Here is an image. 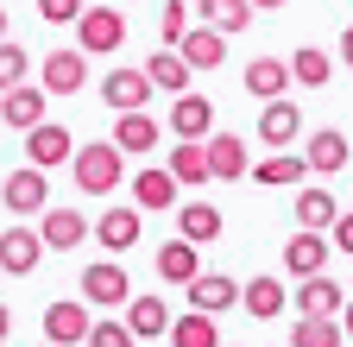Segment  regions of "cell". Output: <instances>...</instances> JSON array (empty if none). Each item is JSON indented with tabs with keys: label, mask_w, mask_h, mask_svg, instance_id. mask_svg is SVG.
I'll return each mask as SVG.
<instances>
[{
	"label": "cell",
	"mask_w": 353,
	"mask_h": 347,
	"mask_svg": "<svg viewBox=\"0 0 353 347\" xmlns=\"http://www.w3.org/2000/svg\"><path fill=\"white\" fill-rule=\"evenodd\" d=\"M126 152L114 146V139H95V146H76V164H70V177H76V190L82 196H108V190H120V164Z\"/></svg>",
	"instance_id": "1"
},
{
	"label": "cell",
	"mask_w": 353,
	"mask_h": 347,
	"mask_svg": "<svg viewBox=\"0 0 353 347\" xmlns=\"http://www.w3.org/2000/svg\"><path fill=\"white\" fill-rule=\"evenodd\" d=\"M120 45H126V13L120 7H88L82 26H76V51L82 57H108Z\"/></svg>",
	"instance_id": "2"
},
{
	"label": "cell",
	"mask_w": 353,
	"mask_h": 347,
	"mask_svg": "<svg viewBox=\"0 0 353 347\" xmlns=\"http://www.w3.org/2000/svg\"><path fill=\"white\" fill-rule=\"evenodd\" d=\"M101 101H108L114 114H145V101H152V76L132 70V63H114L108 82H101Z\"/></svg>",
	"instance_id": "3"
},
{
	"label": "cell",
	"mask_w": 353,
	"mask_h": 347,
	"mask_svg": "<svg viewBox=\"0 0 353 347\" xmlns=\"http://www.w3.org/2000/svg\"><path fill=\"white\" fill-rule=\"evenodd\" d=\"M170 133H176V146H208L214 139V101H202V95L170 101Z\"/></svg>",
	"instance_id": "4"
},
{
	"label": "cell",
	"mask_w": 353,
	"mask_h": 347,
	"mask_svg": "<svg viewBox=\"0 0 353 347\" xmlns=\"http://www.w3.org/2000/svg\"><path fill=\"white\" fill-rule=\"evenodd\" d=\"M95 335V316H88V303H51V310H44V341L51 347H76V341H88Z\"/></svg>",
	"instance_id": "5"
},
{
	"label": "cell",
	"mask_w": 353,
	"mask_h": 347,
	"mask_svg": "<svg viewBox=\"0 0 353 347\" xmlns=\"http://www.w3.org/2000/svg\"><path fill=\"white\" fill-rule=\"evenodd\" d=\"M0 202H7L13 215H44V208H51V184H44V170L19 164L13 177L0 184Z\"/></svg>",
	"instance_id": "6"
},
{
	"label": "cell",
	"mask_w": 353,
	"mask_h": 347,
	"mask_svg": "<svg viewBox=\"0 0 353 347\" xmlns=\"http://www.w3.org/2000/svg\"><path fill=\"white\" fill-rule=\"evenodd\" d=\"M82 303H95V310H120V303H132L126 266H88L82 272Z\"/></svg>",
	"instance_id": "7"
},
{
	"label": "cell",
	"mask_w": 353,
	"mask_h": 347,
	"mask_svg": "<svg viewBox=\"0 0 353 347\" xmlns=\"http://www.w3.org/2000/svg\"><path fill=\"white\" fill-rule=\"evenodd\" d=\"M176 190H183V184H176L164 164H145L139 177H132V208H139V215H158V208H170V215H176Z\"/></svg>",
	"instance_id": "8"
},
{
	"label": "cell",
	"mask_w": 353,
	"mask_h": 347,
	"mask_svg": "<svg viewBox=\"0 0 353 347\" xmlns=\"http://www.w3.org/2000/svg\"><path fill=\"white\" fill-rule=\"evenodd\" d=\"M296 133H303V108H296V101H272V108H259V139H265V152H290Z\"/></svg>",
	"instance_id": "9"
},
{
	"label": "cell",
	"mask_w": 353,
	"mask_h": 347,
	"mask_svg": "<svg viewBox=\"0 0 353 347\" xmlns=\"http://www.w3.org/2000/svg\"><path fill=\"white\" fill-rule=\"evenodd\" d=\"M240 290H246V284H234L228 272H202V278L190 284V310H196V316H221V310H234V303H240Z\"/></svg>",
	"instance_id": "10"
},
{
	"label": "cell",
	"mask_w": 353,
	"mask_h": 347,
	"mask_svg": "<svg viewBox=\"0 0 353 347\" xmlns=\"http://www.w3.org/2000/svg\"><path fill=\"white\" fill-rule=\"evenodd\" d=\"M38 259H44L38 228H7V234H0V272L26 278V272H38Z\"/></svg>",
	"instance_id": "11"
},
{
	"label": "cell",
	"mask_w": 353,
	"mask_h": 347,
	"mask_svg": "<svg viewBox=\"0 0 353 347\" xmlns=\"http://www.w3.org/2000/svg\"><path fill=\"white\" fill-rule=\"evenodd\" d=\"M88 234H95V228H88L76 208H44V221H38V240H44V246H57V252H76Z\"/></svg>",
	"instance_id": "12"
},
{
	"label": "cell",
	"mask_w": 353,
	"mask_h": 347,
	"mask_svg": "<svg viewBox=\"0 0 353 347\" xmlns=\"http://www.w3.org/2000/svg\"><path fill=\"white\" fill-rule=\"evenodd\" d=\"M26 164H32V170H51V164H76V152H70V133L44 120L38 133H26Z\"/></svg>",
	"instance_id": "13"
},
{
	"label": "cell",
	"mask_w": 353,
	"mask_h": 347,
	"mask_svg": "<svg viewBox=\"0 0 353 347\" xmlns=\"http://www.w3.org/2000/svg\"><path fill=\"white\" fill-rule=\"evenodd\" d=\"M303 164L322 170V177H334V170L347 164V133H341V126H316V133L303 139Z\"/></svg>",
	"instance_id": "14"
},
{
	"label": "cell",
	"mask_w": 353,
	"mask_h": 347,
	"mask_svg": "<svg viewBox=\"0 0 353 347\" xmlns=\"http://www.w3.org/2000/svg\"><path fill=\"white\" fill-rule=\"evenodd\" d=\"M290 63H278V57H252L246 63V95H259L265 108H272V101H284V89H290Z\"/></svg>",
	"instance_id": "15"
},
{
	"label": "cell",
	"mask_w": 353,
	"mask_h": 347,
	"mask_svg": "<svg viewBox=\"0 0 353 347\" xmlns=\"http://www.w3.org/2000/svg\"><path fill=\"white\" fill-rule=\"evenodd\" d=\"M145 76H152V89H164L170 101H183L196 70L183 63V51H152V57H145Z\"/></svg>",
	"instance_id": "16"
},
{
	"label": "cell",
	"mask_w": 353,
	"mask_h": 347,
	"mask_svg": "<svg viewBox=\"0 0 353 347\" xmlns=\"http://www.w3.org/2000/svg\"><path fill=\"white\" fill-rule=\"evenodd\" d=\"M139 234H145V215H139V208H114V215H101V221H95V240H101L108 252H132V246H139Z\"/></svg>",
	"instance_id": "17"
},
{
	"label": "cell",
	"mask_w": 353,
	"mask_h": 347,
	"mask_svg": "<svg viewBox=\"0 0 353 347\" xmlns=\"http://www.w3.org/2000/svg\"><path fill=\"white\" fill-rule=\"evenodd\" d=\"M88 82V57L82 51H51L44 57V95H76Z\"/></svg>",
	"instance_id": "18"
},
{
	"label": "cell",
	"mask_w": 353,
	"mask_h": 347,
	"mask_svg": "<svg viewBox=\"0 0 353 347\" xmlns=\"http://www.w3.org/2000/svg\"><path fill=\"white\" fill-rule=\"evenodd\" d=\"M0 120L13 126V133H38L44 126V89H13V95H0Z\"/></svg>",
	"instance_id": "19"
},
{
	"label": "cell",
	"mask_w": 353,
	"mask_h": 347,
	"mask_svg": "<svg viewBox=\"0 0 353 347\" xmlns=\"http://www.w3.org/2000/svg\"><path fill=\"white\" fill-rule=\"evenodd\" d=\"M296 310H303V316H341V310H347V290H341L328 272H322V278H303V284H296Z\"/></svg>",
	"instance_id": "20"
},
{
	"label": "cell",
	"mask_w": 353,
	"mask_h": 347,
	"mask_svg": "<svg viewBox=\"0 0 353 347\" xmlns=\"http://www.w3.org/2000/svg\"><path fill=\"white\" fill-rule=\"evenodd\" d=\"M176 240H190V246L221 240V208L214 202H183V208H176Z\"/></svg>",
	"instance_id": "21"
},
{
	"label": "cell",
	"mask_w": 353,
	"mask_h": 347,
	"mask_svg": "<svg viewBox=\"0 0 353 347\" xmlns=\"http://www.w3.org/2000/svg\"><path fill=\"white\" fill-rule=\"evenodd\" d=\"M208 170H214L221 184H228V177H246V170H252V164H246V139L221 126V133L208 139Z\"/></svg>",
	"instance_id": "22"
},
{
	"label": "cell",
	"mask_w": 353,
	"mask_h": 347,
	"mask_svg": "<svg viewBox=\"0 0 353 347\" xmlns=\"http://www.w3.org/2000/svg\"><path fill=\"white\" fill-rule=\"evenodd\" d=\"M164 133H158V120L152 114H114V146L126 152V158H139V152H152Z\"/></svg>",
	"instance_id": "23"
},
{
	"label": "cell",
	"mask_w": 353,
	"mask_h": 347,
	"mask_svg": "<svg viewBox=\"0 0 353 347\" xmlns=\"http://www.w3.org/2000/svg\"><path fill=\"white\" fill-rule=\"evenodd\" d=\"M334 221H341V202L328 196V190H296V228L303 234H334Z\"/></svg>",
	"instance_id": "24"
},
{
	"label": "cell",
	"mask_w": 353,
	"mask_h": 347,
	"mask_svg": "<svg viewBox=\"0 0 353 347\" xmlns=\"http://www.w3.org/2000/svg\"><path fill=\"white\" fill-rule=\"evenodd\" d=\"M284 266L296 272V284H303V278H322V266H328V240H322V234H290Z\"/></svg>",
	"instance_id": "25"
},
{
	"label": "cell",
	"mask_w": 353,
	"mask_h": 347,
	"mask_svg": "<svg viewBox=\"0 0 353 347\" xmlns=\"http://www.w3.org/2000/svg\"><path fill=\"white\" fill-rule=\"evenodd\" d=\"M158 278L190 290V284L202 278V266H196V246H190V240H164V246H158Z\"/></svg>",
	"instance_id": "26"
},
{
	"label": "cell",
	"mask_w": 353,
	"mask_h": 347,
	"mask_svg": "<svg viewBox=\"0 0 353 347\" xmlns=\"http://www.w3.org/2000/svg\"><path fill=\"white\" fill-rule=\"evenodd\" d=\"M252 177L265 190H290V184L309 177V164H303V152H265V164H252Z\"/></svg>",
	"instance_id": "27"
},
{
	"label": "cell",
	"mask_w": 353,
	"mask_h": 347,
	"mask_svg": "<svg viewBox=\"0 0 353 347\" xmlns=\"http://www.w3.org/2000/svg\"><path fill=\"white\" fill-rule=\"evenodd\" d=\"M196 13H202V26H214L221 38H234V32L252 26V0H196Z\"/></svg>",
	"instance_id": "28"
},
{
	"label": "cell",
	"mask_w": 353,
	"mask_h": 347,
	"mask_svg": "<svg viewBox=\"0 0 353 347\" xmlns=\"http://www.w3.org/2000/svg\"><path fill=\"white\" fill-rule=\"evenodd\" d=\"M240 303H246V316H259V322H272V316H284V303H290V290L265 272V278H252L246 290H240Z\"/></svg>",
	"instance_id": "29"
},
{
	"label": "cell",
	"mask_w": 353,
	"mask_h": 347,
	"mask_svg": "<svg viewBox=\"0 0 353 347\" xmlns=\"http://www.w3.org/2000/svg\"><path fill=\"white\" fill-rule=\"evenodd\" d=\"M183 63L190 70H221V63H228V38H221L214 26H196L183 38Z\"/></svg>",
	"instance_id": "30"
},
{
	"label": "cell",
	"mask_w": 353,
	"mask_h": 347,
	"mask_svg": "<svg viewBox=\"0 0 353 347\" xmlns=\"http://www.w3.org/2000/svg\"><path fill=\"white\" fill-rule=\"evenodd\" d=\"M126 328L152 341V335H170V310H164V297H132L126 303Z\"/></svg>",
	"instance_id": "31"
},
{
	"label": "cell",
	"mask_w": 353,
	"mask_h": 347,
	"mask_svg": "<svg viewBox=\"0 0 353 347\" xmlns=\"http://www.w3.org/2000/svg\"><path fill=\"white\" fill-rule=\"evenodd\" d=\"M341 341H347V328L334 316H296L290 322V347H341Z\"/></svg>",
	"instance_id": "32"
},
{
	"label": "cell",
	"mask_w": 353,
	"mask_h": 347,
	"mask_svg": "<svg viewBox=\"0 0 353 347\" xmlns=\"http://www.w3.org/2000/svg\"><path fill=\"white\" fill-rule=\"evenodd\" d=\"M170 177L183 184V190L208 184L214 177V170H208V146H170Z\"/></svg>",
	"instance_id": "33"
},
{
	"label": "cell",
	"mask_w": 353,
	"mask_h": 347,
	"mask_svg": "<svg viewBox=\"0 0 353 347\" xmlns=\"http://www.w3.org/2000/svg\"><path fill=\"white\" fill-rule=\"evenodd\" d=\"M170 347H221V328H214V316H176L170 322Z\"/></svg>",
	"instance_id": "34"
},
{
	"label": "cell",
	"mask_w": 353,
	"mask_h": 347,
	"mask_svg": "<svg viewBox=\"0 0 353 347\" xmlns=\"http://www.w3.org/2000/svg\"><path fill=\"white\" fill-rule=\"evenodd\" d=\"M290 76L303 82V89H328V76H334V63H328V51H322V45H303V51L290 57Z\"/></svg>",
	"instance_id": "35"
},
{
	"label": "cell",
	"mask_w": 353,
	"mask_h": 347,
	"mask_svg": "<svg viewBox=\"0 0 353 347\" xmlns=\"http://www.w3.org/2000/svg\"><path fill=\"white\" fill-rule=\"evenodd\" d=\"M196 26H190V7L183 0H170V7L158 13V38H164V51H183V38H190Z\"/></svg>",
	"instance_id": "36"
},
{
	"label": "cell",
	"mask_w": 353,
	"mask_h": 347,
	"mask_svg": "<svg viewBox=\"0 0 353 347\" xmlns=\"http://www.w3.org/2000/svg\"><path fill=\"white\" fill-rule=\"evenodd\" d=\"M13 89H26V45H0V95H13Z\"/></svg>",
	"instance_id": "37"
},
{
	"label": "cell",
	"mask_w": 353,
	"mask_h": 347,
	"mask_svg": "<svg viewBox=\"0 0 353 347\" xmlns=\"http://www.w3.org/2000/svg\"><path fill=\"white\" fill-rule=\"evenodd\" d=\"M88 347H139V335H132L120 316H101V322H95V335H88Z\"/></svg>",
	"instance_id": "38"
},
{
	"label": "cell",
	"mask_w": 353,
	"mask_h": 347,
	"mask_svg": "<svg viewBox=\"0 0 353 347\" xmlns=\"http://www.w3.org/2000/svg\"><path fill=\"white\" fill-rule=\"evenodd\" d=\"M82 13H88L82 0H38V19L44 26H82Z\"/></svg>",
	"instance_id": "39"
},
{
	"label": "cell",
	"mask_w": 353,
	"mask_h": 347,
	"mask_svg": "<svg viewBox=\"0 0 353 347\" xmlns=\"http://www.w3.org/2000/svg\"><path fill=\"white\" fill-rule=\"evenodd\" d=\"M334 246L353 259V215H341V221H334Z\"/></svg>",
	"instance_id": "40"
},
{
	"label": "cell",
	"mask_w": 353,
	"mask_h": 347,
	"mask_svg": "<svg viewBox=\"0 0 353 347\" xmlns=\"http://www.w3.org/2000/svg\"><path fill=\"white\" fill-rule=\"evenodd\" d=\"M341 63H347V70H353V26H347V32H341Z\"/></svg>",
	"instance_id": "41"
},
{
	"label": "cell",
	"mask_w": 353,
	"mask_h": 347,
	"mask_svg": "<svg viewBox=\"0 0 353 347\" xmlns=\"http://www.w3.org/2000/svg\"><path fill=\"white\" fill-rule=\"evenodd\" d=\"M278 7H290V0H252V13H278Z\"/></svg>",
	"instance_id": "42"
},
{
	"label": "cell",
	"mask_w": 353,
	"mask_h": 347,
	"mask_svg": "<svg viewBox=\"0 0 353 347\" xmlns=\"http://www.w3.org/2000/svg\"><path fill=\"white\" fill-rule=\"evenodd\" d=\"M7 328H13V310H7V303H0V341H7Z\"/></svg>",
	"instance_id": "43"
},
{
	"label": "cell",
	"mask_w": 353,
	"mask_h": 347,
	"mask_svg": "<svg viewBox=\"0 0 353 347\" xmlns=\"http://www.w3.org/2000/svg\"><path fill=\"white\" fill-rule=\"evenodd\" d=\"M341 316H347V322H341V328H347V335H353V303H347V310H341Z\"/></svg>",
	"instance_id": "44"
},
{
	"label": "cell",
	"mask_w": 353,
	"mask_h": 347,
	"mask_svg": "<svg viewBox=\"0 0 353 347\" xmlns=\"http://www.w3.org/2000/svg\"><path fill=\"white\" fill-rule=\"evenodd\" d=\"M0 45H7V13H0Z\"/></svg>",
	"instance_id": "45"
},
{
	"label": "cell",
	"mask_w": 353,
	"mask_h": 347,
	"mask_svg": "<svg viewBox=\"0 0 353 347\" xmlns=\"http://www.w3.org/2000/svg\"><path fill=\"white\" fill-rule=\"evenodd\" d=\"M44 347H51V341H44Z\"/></svg>",
	"instance_id": "46"
},
{
	"label": "cell",
	"mask_w": 353,
	"mask_h": 347,
	"mask_svg": "<svg viewBox=\"0 0 353 347\" xmlns=\"http://www.w3.org/2000/svg\"><path fill=\"white\" fill-rule=\"evenodd\" d=\"M347 284H353V278H347Z\"/></svg>",
	"instance_id": "47"
}]
</instances>
